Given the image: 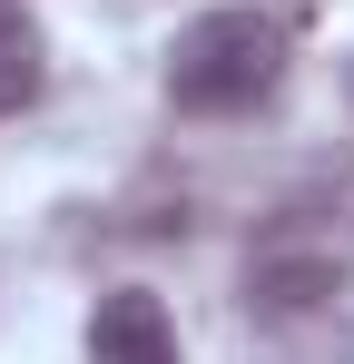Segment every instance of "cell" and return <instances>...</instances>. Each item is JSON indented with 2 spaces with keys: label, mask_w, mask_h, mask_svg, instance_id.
Wrapping results in <instances>:
<instances>
[{
  "label": "cell",
  "mask_w": 354,
  "mask_h": 364,
  "mask_svg": "<svg viewBox=\"0 0 354 364\" xmlns=\"http://www.w3.org/2000/svg\"><path fill=\"white\" fill-rule=\"evenodd\" d=\"M89 364H177V325L148 286H109L89 305Z\"/></svg>",
  "instance_id": "obj_2"
},
{
  "label": "cell",
  "mask_w": 354,
  "mask_h": 364,
  "mask_svg": "<svg viewBox=\"0 0 354 364\" xmlns=\"http://www.w3.org/2000/svg\"><path fill=\"white\" fill-rule=\"evenodd\" d=\"M286 69V20L266 10H207L168 40V99L197 109V119H227V109H256Z\"/></svg>",
  "instance_id": "obj_1"
},
{
  "label": "cell",
  "mask_w": 354,
  "mask_h": 364,
  "mask_svg": "<svg viewBox=\"0 0 354 364\" xmlns=\"http://www.w3.org/2000/svg\"><path fill=\"white\" fill-rule=\"evenodd\" d=\"M30 79H40V20L20 0H0V99H20Z\"/></svg>",
  "instance_id": "obj_3"
}]
</instances>
